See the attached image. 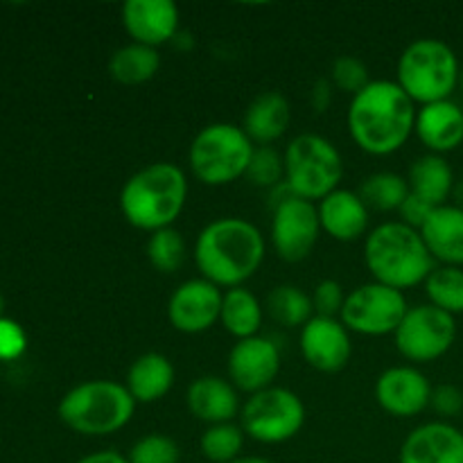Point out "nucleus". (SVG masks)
I'll return each mask as SVG.
<instances>
[{
	"mask_svg": "<svg viewBox=\"0 0 463 463\" xmlns=\"http://www.w3.org/2000/svg\"><path fill=\"white\" fill-rule=\"evenodd\" d=\"M224 294L206 279H193L179 285L167 303V319L179 333L199 335L215 326L222 315Z\"/></svg>",
	"mask_w": 463,
	"mask_h": 463,
	"instance_id": "13",
	"label": "nucleus"
},
{
	"mask_svg": "<svg viewBox=\"0 0 463 463\" xmlns=\"http://www.w3.org/2000/svg\"><path fill=\"white\" fill-rule=\"evenodd\" d=\"M267 310L276 324L285 328H298L312 319L315 306H312V298L297 285H279L267 297Z\"/></svg>",
	"mask_w": 463,
	"mask_h": 463,
	"instance_id": "28",
	"label": "nucleus"
},
{
	"mask_svg": "<svg viewBox=\"0 0 463 463\" xmlns=\"http://www.w3.org/2000/svg\"><path fill=\"white\" fill-rule=\"evenodd\" d=\"M434 260L448 267H463V211L455 203L434 208L420 229Z\"/></svg>",
	"mask_w": 463,
	"mask_h": 463,
	"instance_id": "22",
	"label": "nucleus"
},
{
	"mask_svg": "<svg viewBox=\"0 0 463 463\" xmlns=\"http://www.w3.org/2000/svg\"><path fill=\"white\" fill-rule=\"evenodd\" d=\"M407 310L410 307L401 289L387 288L373 280L348 294L342 307V324L353 333L383 337V335L396 333Z\"/></svg>",
	"mask_w": 463,
	"mask_h": 463,
	"instance_id": "10",
	"label": "nucleus"
},
{
	"mask_svg": "<svg viewBox=\"0 0 463 463\" xmlns=\"http://www.w3.org/2000/svg\"><path fill=\"white\" fill-rule=\"evenodd\" d=\"M407 184H410L411 194L439 208L446 206L448 197L455 190V175L446 158L439 154H425L410 167Z\"/></svg>",
	"mask_w": 463,
	"mask_h": 463,
	"instance_id": "25",
	"label": "nucleus"
},
{
	"mask_svg": "<svg viewBox=\"0 0 463 463\" xmlns=\"http://www.w3.org/2000/svg\"><path fill=\"white\" fill-rule=\"evenodd\" d=\"M244 448V430L233 423H220L211 425L206 432L202 434L199 441V450L211 463H231L238 457H242Z\"/></svg>",
	"mask_w": 463,
	"mask_h": 463,
	"instance_id": "31",
	"label": "nucleus"
},
{
	"mask_svg": "<svg viewBox=\"0 0 463 463\" xmlns=\"http://www.w3.org/2000/svg\"><path fill=\"white\" fill-rule=\"evenodd\" d=\"M393 337L402 357L416 364H428L446 355L455 344V317L439 310L432 303L410 307Z\"/></svg>",
	"mask_w": 463,
	"mask_h": 463,
	"instance_id": "11",
	"label": "nucleus"
},
{
	"mask_svg": "<svg viewBox=\"0 0 463 463\" xmlns=\"http://www.w3.org/2000/svg\"><path fill=\"white\" fill-rule=\"evenodd\" d=\"M289 118H292V109H289L288 98L280 90H267L247 107L242 129L251 138V143L269 145L288 131Z\"/></svg>",
	"mask_w": 463,
	"mask_h": 463,
	"instance_id": "23",
	"label": "nucleus"
},
{
	"mask_svg": "<svg viewBox=\"0 0 463 463\" xmlns=\"http://www.w3.org/2000/svg\"><path fill=\"white\" fill-rule=\"evenodd\" d=\"M357 194L366 203V208H373L380 213L401 211L402 202L410 197V184L393 172H378L362 184Z\"/></svg>",
	"mask_w": 463,
	"mask_h": 463,
	"instance_id": "29",
	"label": "nucleus"
},
{
	"mask_svg": "<svg viewBox=\"0 0 463 463\" xmlns=\"http://www.w3.org/2000/svg\"><path fill=\"white\" fill-rule=\"evenodd\" d=\"M317 213H319L321 231L339 242H353L362 238L369 226V208L353 190L337 188L321 199Z\"/></svg>",
	"mask_w": 463,
	"mask_h": 463,
	"instance_id": "20",
	"label": "nucleus"
},
{
	"mask_svg": "<svg viewBox=\"0 0 463 463\" xmlns=\"http://www.w3.org/2000/svg\"><path fill=\"white\" fill-rule=\"evenodd\" d=\"M330 98H333V90H330V84L326 80H319L315 84V90H312V104H315L317 111H326L330 104Z\"/></svg>",
	"mask_w": 463,
	"mask_h": 463,
	"instance_id": "40",
	"label": "nucleus"
},
{
	"mask_svg": "<svg viewBox=\"0 0 463 463\" xmlns=\"http://www.w3.org/2000/svg\"><path fill=\"white\" fill-rule=\"evenodd\" d=\"M416 125L414 102L389 80L371 81L353 95L348 107V131L360 149L373 156H389L410 140Z\"/></svg>",
	"mask_w": 463,
	"mask_h": 463,
	"instance_id": "1",
	"label": "nucleus"
},
{
	"mask_svg": "<svg viewBox=\"0 0 463 463\" xmlns=\"http://www.w3.org/2000/svg\"><path fill=\"white\" fill-rule=\"evenodd\" d=\"M398 461L463 463V432L443 420L420 425L402 441Z\"/></svg>",
	"mask_w": 463,
	"mask_h": 463,
	"instance_id": "18",
	"label": "nucleus"
},
{
	"mask_svg": "<svg viewBox=\"0 0 463 463\" xmlns=\"http://www.w3.org/2000/svg\"><path fill=\"white\" fill-rule=\"evenodd\" d=\"M122 25L134 43L156 48L172 43L179 32V9L172 0H127Z\"/></svg>",
	"mask_w": 463,
	"mask_h": 463,
	"instance_id": "17",
	"label": "nucleus"
},
{
	"mask_svg": "<svg viewBox=\"0 0 463 463\" xmlns=\"http://www.w3.org/2000/svg\"><path fill=\"white\" fill-rule=\"evenodd\" d=\"M461 432H463V430H461Z\"/></svg>",
	"mask_w": 463,
	"mask_h": 463,
	"instance_id": "46",
	"label": "nucleus"
},
{
	"mask_svg": "<svg viewBox=\"0 0 463 463\" xmlns=\"http://www.w3.org/2000/svg\"><path fill=\"white\" fill-rule=\"evenodd\" d=\"M301 353L312 369L339 373L351 360V337L339 319L312 317L301 330Z\"/></svg>",
	"mask_w": 463,
	"mask_h": 463,
	"instance_id": "15",
	"label": "nucleus"
},
{
	"mask_svg": "<svg viewBox=\"0 0 463 463\" xmlns=\"http://www.w3.org/2000/svg\"><path fill=\"white\" fill-rule=\"evenodd\" d=\"M231 463H271L269 459H262V457H238L235 461Z\"/></svg>",
	"mask_w": 463,
	"mask_h": 463,
	"instance_id": "43",
	"label": "nucleus"
},
{
	"mask_svg": "<svg viewBox=\"0 0 463 463\" xmlns=\"http://www.w3.org/2000/svg\"><path fill=\"white\" fill-rule=\"evenodd\" d=\"M188 410L203 423H231L238 414L240 401L233 383L215 375H203L188 387Z\"/></svg>",
	"mask_w": 463,
	"mask_h": 463,
	"instance_id": "21",
	"label": "nucleus"
},
{
	"mask_svg": "<svg viewBox=\"0 0 463 463\" xmlns=\"http://www.w3.org/2000/svg\"><path fill=\"white\" fill-rule=\"evenodd\" d=\"M321 233L317 206L297 194L279 199L271 217V244L285 262H301L315 249Z\"/></svg>",
	"mask_w": 463,
	"mask_h": 463,
	"instance_id": "12",
	"label": "nucleus"
},
{
	"mask_svg": "<svg viewBox=\"0 0 463 463\" xmlns=\"http://www.w3.org/2000/svg\"><path fill=\"white\" fill-rule=\"evenodd\" d=\"M432 384L414 366H393L375 383V401L387 414L411 419L430 407Z\"/></svg>",
	"mask_w": 463,
	"mask_h": 463,
	"instance_id": "16",
	"label": "nucleus"
},
{
	"mask_svg": "<svg viewBox=\"0 0 463 463\" xmlns=\"http://www.w3.org/2000/svg\"><path fill=\"white\" fill-rule=\"evenodd\" d=\"M333 81L337 89L353 95H357L362 89H366L371 84L364 61H360L357 57H351V54H342V57L335 59Z\"/></svg>",
	"mask_w": 463,
	"mask_h": 463,
	"instance_id": "35",
	"label": "nucleus"
},
{
	"mask_svg": "<svg viewBox=\"0 0 463 463\" xmlns=\"http://www.w3.org/2000/svg\"><path fill=\"white\" fill-rule=\"evenodd\" d=\"M425 292L434 307L448 315H463V269L461 267H439L425 280Z\"/></svg>",
	"mask_w": 463,
	"mask_h": 463,
	"instance_id": "30",
	"label": "nucleus"
},
{
	"mask_svg": "<svg viewBox=\"0 0 463 463\" xmlns=\"http://www.w3.org/2000/svg\"><path fill=\"white\" fill-rule=\"evenodd\" d=\"M430 407L439 416H457L463 411V392L455 384H439L432 389Z\"/></svg>",
	"mask_w": 463,
	"mask_h": 463,
	"instance_id": "38",
	"label": "nucleus"
},
{
	"mask_svg": "<svg viewBox=\"0 0 463 463\" xmlns=\"http://www.w3.org/2000/svg\"><path fill=\"white\" fill-rule=\"evenodd\" d=\"M459 86L463 89V71H461V75H459Z\"/></svg>",
	"mask_w": 463,
	"mask_h": 463,
	"instance_id": "45",
	"label": "nucleus"
},
{
	"mask_svg": "<svg viewBox=\"0 0 463 463\" xmlns=\"http://www.w3.org/2000/svg\"><path fill=\"white\" fill-rule=\"evenodd\" d=\"M434 206L432 203H428L425 199L416 197V194L410 193V197L402 202L401 206V217H402V224L411 226V229L420 231L423 229V224L428 222V217L432 215Z\"/></svg>",
	"mask_w": 463,
	"mask_h": 463,
	"instance_id": "39",
	"label": "nucleus"
},
{
	"mask_svg": "<svg viewBox=\"0 0 463 463\" xmlns=\"http://www.w3.org/2000/svg\"><path fill=\"white\" fill-rule=\"evenodd\" d=\"M75 463H129V459L116 450H102V452H93V455L81 457V459Z\"/></svg>",
	"mask_w": 463,
	"mask_h": 463,
	"instance_id": "41",
	"label": "nucleus"
},
{
	"mask_svg": "<svg viewBox=\"0 0 463 463\" xmlns=\"http://www.w3.org/2000/svg\"><path fill=\"white\" fill-rule=\"evenodd\" d=\"M256 147L242 127L229 122L208 125L194 136L190 145V170L202 184L226 185L247 176Z\"/></svg>",
	"mask_w": 463,
	"mask_h": 463,
	"instance_id": "7",
	"label": "nucleus"
},
{
	"mask_svg": "<svg viewBox=\"0 0 463 463\" xmlns=\"http://www.w3.org/2000/svg\"><path fill=\"white\" fill-rule=\"evenodd\" d=\"M280 371V351L271 339H240L229 355V378L240 392L258 393L271 387Z\"/></svg>",
	"mask_w": 463,
	"mask_h": 463,
	"instance_id": "14",
	"label": "nucleus"
},
{
	"mask_svg": "<svg viewBox=\"0 0 463 463\" xmlns=\"http://www.w3.org/2000/svg\"><path fill=\"white\" fill-rule=\"evenodd\" d=\"M396 84L411 102L434 104L450 99L459 86V59L455 50L439 39H419L405 48L398 61Z\"/></svg>",
	"mask_w": 463,
	"mask_h": 463,
	"instance_id": "6",
	"label": "nucleus"
},
{
	"mask_svg": "<svg viewBox=\"0 0 463 463\" xmlns=\"http://www.w3.org/2000/svg\"><path fill=\"white\" fill-rule=\"evenodd\" d=\"M346 297L337 280H321L315 288V297H312V306H315L317 317H328L335 319V315H342V307Z\"/></svg>",
	"mask_w": 463,
	"mask_h": 463,
	"instance_id": "36",
	"label": "nucleus"
},
{
	"mask_svg": "<svg viewBox=\"0 0 463 463\" xmlns=\"http://www.w3.org/2000/svg\"><path fill=\"white\" fill-rule=\"evenodd\" d=\"M188 199V181L175 163H152L129 176L120 193V211L134 229L156 233L179 220Z\"/></svg>",
	"mask_w": 463,
	"mask_h": 463,
	"instance_id": "3",
	"label": "nucleus"
},
{
	"mask_svg": "<svg viewBox=\"0 0 463 463\" xmlns=\"http://www.w3.org/2000/svg\"><path fill=\"white\" fill-rule=\"evenodd\" d=\"M3 307H5V301H3V294H0V319H3Z\"/></svg>",
	"mask_w": 463,
	"mask_h": 463,
	"instance_id": "44",
	"label": "nucleus"
},
{
	"mask_svg": "<svg viewBox=\"0 0 463 463\" xmlns=\"http://www.w3.org/2000/svg\"><path fill=\"white\" fill-rule=\"evenodd\" d=\"M416 136L430 154H448L463 143V109L452 99L425 104L416 111Z\"/></svg>",
	"mask_w": 463,
	"mask_h": 463,
	"instance_id": "19",
	"label": "nucleus"
},
{
	"mask_svg": "<svg viewBox=\"0 0 463 463\" xmlns=\"http://www.w3.org/2000/svg\"><path fill=\"white\" fill-rule=\"evenodd\" d=\"M222 326L233 337L249 339L256 337L262 326V306L247 288H233L224 294L222 303Z\"/></svg>",
	"mask_w": 463,
	"mask_h": 463,
	"instance_id": "27",
	"label": "nucleus"
},
{
	"mask_svg": "<svg viewBox=\"0 0 463 463\" xmlns=\"http://www.w3.org/2000/svg\"><path fill=\"white\" fill-rule=\"evenodd\" d=\"M129 463H179L181 450L165 434H147L129 450Z\"/></svg>",
	"mask_w": 463,
	"mask_h": 463,
	"instance_id": "33",
	"label": "nucleus"
},
{
	"mask_svg": "<svg viewBox=\"0 0 463 463\" xmlns=\"http://www.w3.org/2000/svg\"><path fill=\"white\" fill-rule=\"evenodd\" d=\"M306 425V405L294 392L269 387L253 393L242 407L244 434L258 443H285Z\"/></svg>",
	"mask_w": 463,
	"mask_h": 463,
	"instance_id": "9",
	"label": "nucleus"
},
{
	"mask_svg": "<svg viewBox=\"0 0 463 463\" xmlns=\"http://www.w3.org/2000/svg\"><path fill=\"white\" fill-rule=\"evenodd\" d=\"M161 68V54L156 48L140 43H129L118 48L109 59V72L116 81L127 86L145 84Z\"/></svg>",
	"mask_w": 463,
	"mask_h": 463,
	"instance_id": "26",
	"label": "nucleus"
},
{
	"mask_svg": "<svg viewBox=\"0 0 463 463\" xmlns=\"http://www.w3.org/2000/svg\"><path fill=\"white\" fill-rule=\"evenodd\" d=\"M364 260L375 283L401 292L425 283L434 271V258L420 231L402 222H384L366 235Z\"/></svg>",
	"mask_w": 463,
	"mask_h": 463,
	"instance_id": "4",
	"label": "nucleus"
},
{
	"mask_svg": "<svg viewBox=\"0 0 463 463\" xmlns=\"http://www.w3.org/2000/svg\"><path fill=\"white\" fill-rule=\"evenodd\" d=\"M283 161L289 193L307 202L328 197L344 176L342 154L324 136H297L288 145Z\"/></svg>",
	"mask_w": 463,
	"mask_h": 463,
	"instance_id": "8",
	"label": "nucleus"
},
{
	"mask_svg": "<svg viewBox=\"0 0 463 463\" xmlns=\"http://www.w3.org/2000/svg\"><path fill=\"white\" fill-rule=\"evenodd\" d=\"M27 337L21 326L12 319H0V360L12 362L25 353Z\"/></svg>",
	"mask_w": 463,
	"mask_h": 463,
	"instance_id": "37",
	"label": "nucleus"
},
{
	"mask_svg": "<svg viewBox=\"0 0 463 463\" xmlns=\"http://www.w3.org/2000/svg\"><path fill=\"white\" fill-rule=\"evenodd\" d=\"M175 384V366L161 353H145L138 360L131 364L129 373H127V384L131 398L136 402H156Z\"/></svg>",
	"mask_w": 463,
	"mask_h": 463,
	"instance_id": "24",
	"label": "nucleus"
},
{
	"mask_svg": "<svg viewBox=\"0 0 463 463\" xmlns=\"http://www.w3.org/2000/svg\"><path fill=\"white\" fill-rule=\"evenodd\" d=\"M136 401L129 389L113 380H89L77 384L59 402V419L77 434L107 437L131 420Z\"/></svg>",
	"mask_w": 463,
	"mask_h": 463,
	"instance_id": "5",
	"label": "nucleus"
},
{
	"mask_svg": "<svg viewBox=\"0 0 463 463\" xmlns=\"http://www.w3.org/2000/svg\"><path fill=\"white\" fill-rule=\"evenodd\" d=\"M283 172L285 161H280V156L274 149L267 147V145H260V147H256L251 163H249L247 179L251 184L260 185V188H274L280 181V176H283Z\"/></svg>",
	"mask_w": 463,
	"mask_h": 463,
	"instance_id": "34",
	"label": "nucleus"
},
{
	"mask_svg": "<svg viewBox=\"0 0 463 463\" xmlns=\"http://www.w3.org/2000/svg\"><path fill=\"white\" fill-rule=\"evenodd\" d=\"M147 258L152 267L161 274H172L184 265L185 258V242L179 231L161 229L152 233L147 242Z\"/></svg>",
	"mask_w": 463,
	"mask_h": 463,
	"instance_id": "32",
	"label": "nucleus"
},
{
	"mask_svg": "<svg viewBox=\"0 0 463 463\" xmlns=\"http://www.w3.org/2000/svg\"><path fill=\"white\" fill-rule=\"evenodd\" d=\"M452 197H455V206L463 211V179L459 184H455V190H452Z\"/></svg>",
	"mask_w": 463,
	"mask_h": 463,
	"instance_id": "42",
	"label": "nucleus"
},
{
	"mask_svg": "<svg viewBox=\"0 0 463 463\" xmlns=\"http://www.w3.org/2000/svg\"><path fill=\"white\" fill-rule=\"evenodd\" d=\"M265 238L251 222L240 217H222L199 233L194 244V262L202 279L217 288H242L262 265Z\"/></svg>",
	"mask_w": 463,
	"mask_h": 463,
	"instance_id": "2",
	"label": "nucleus"
}]
</instances>
